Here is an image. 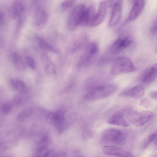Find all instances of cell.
I'll use <instances>...</instances> for the list:
<instances>
[{
  "instance_id": "83f0119b",
  "label": "cell",
  "mask_w": 157,
  "mask_h": 157,
  "mask_svg": "<svg viewBox=\"0 0 157 157\" xmlns=\"http://www.w3.org/2000/svg\"><path fill=\"white\" fill-rule=\"evenodd\" d=\"M12 108V105L9 103H6L2 105L1 107V111L4 114L8 113Z\"/></svg>"
},
{
  "instance_id": "f1b7e54d",
  "label": "cell",
  "mask_w": 157,
  "mask_h": 157,
  "mask_svg": "<svg viewBox=\"0 0 157 157\" xmlns=\"http://www.w3.org/2000/svg\"><path fill=\"white\" fill-rule=\"evenodd\" d=\"M26 62L28 65L32 69L36 67V64L34 59L31 57L28 56L26 57Z\"/></svg>"
},
{
  "instance_id": "e575fe53",
  "label": "cell",
  "mask_w": 157,
  "mask_h": 157,
  "mask_svg": "<svg viewBox=\"0 0 157 157\" xmlns=\"http://www.w3.org/2000/svg\"><path fill=\"white\" fill-rule=\"evenodd\" d=\"M135 0H129L130 3L131 4H132V5L133 4V3H134Z\"/></svg>"
},
{
  "instance_id": "484cf974",
  "label": "cell",
  "mask_w": 157,
  "mask_h": 157,
  "mask_svg": "<svg viewBox=\"0 0 157 157\" xmlns=\"http://www.w3.org/2000/svg\"><path fill=\"white\" fill-rule=\"evenodd\" d=\"M75 0H65L61 4V7L63 10H66L71 8Z\"/></svg>"
},
{
  "instance_id": "5b68a950",
  "label": "cell",
  "mask_w": 157,
  "mask_h": 157,
  "mask_svg": "<svg viewBox=\"0 0 157 157\" xmlns=\"http://www.w3.org/2000/svg\"><path fill=\"white\" fill-rule=\"evenodd\" d=\"M86 9L83 4H79L75 7L69 20L68 27L70 29L73 30L81 25Z\"/></svg>"
},
{
  "instance_id": "9a60e30c",
  "label": "cell",
  "mask_w": 157,
  "mask_h": 157,
  "mask_svg": "<svg viewBox=\"0 0 157 157\" xmlns=\"http://www.w3.org/2000/svg\"><path fill=\"white\" fill-rule=\"evenodd\" d=\"M41 60L45 71L49 75H54L56 73L55 66L48 56L45 53L42 54Z\"/></svg>"
},
{
  "instance_id": "277c9868",
  "label": "cell",
  "mask_w": 157,
  "mask_h": 157,
  "mask_svg": "<svg viewBox=\"0 0 157 157\" xmlns=\"http://www.w3.org/2000/svg\"><path fill=\"white\" fill-rule=\"evenodd\" d=\"M131 60L125 57H120L116 58L113 61L110 73L112 75L121 73L133 72L136 70Z\"/></svg>"
},
{
  "instance_id": "d4e9b609",
  "label": "cell",
  "mask_w": 157,
  "mask_h": 157,
  "mask_svg": "<svg viewBox=\"0 0 157 157\" xmlns=\"http://www.w3.org/2000/svg\"><path fill=\"white\" fill-rule=\"evenodd\" d=\"M85 40L86 39L85 38H81L78 39L73 45L72 50V52H75L81 48L82 46L85 43Z\"/></svg>"
},
{
  "instance_id": "ba28073f",
  "label": "cell",
  "mask_w": 157,
  "mask_h": 157,
  "mask_svg": "<svg viewBox=\"0 0 157 157\" xmlns=\"http://www.w3.org/2000/svg\"><path fill=\"white\" fill-rule=\"evenodd\" d=\"M123 4V0H117L113 7L111 16L109 22L110 27L116 25L119 22L121 16Z\"/></svg>"
},
{
  "instance_id": "30bf717a",
  "label": "cell",
  "mask_w": 157,
  "mask_h": 157,
  "mask_svg": "<svg viewBox=\"0 0 157 157\" xmlns=\"http://www.w3.org/2000/svg\"><path fill=\"white\" fill-rule=\"evenodd\" d=\"M147 0H135L126 21H133L136 19L142 13L145 6Z\"/></svg>"
},
{
  "instance_id": "d6a6232c",
  "label": "cell",
  "mask_w": 157,
  "mask_h": 157,
  "mask_svg": "<svg viewBox=\"0 0 157 157\" xmlns=\"http://www.w3.org/2000/svg\"><path fill=\"white\" fill-rule=\"evenodd\" d=\"M151 70H157V63L155 64L151 68Z\"/></svg>"
},
{
  "instance_id": "ffe728a7",
  "label": "cell",
  "mask_w": 157,
  "mask_h": 157,
  "mask_svg": "<svg viewBox=\"0 0 157 157\" xmlns=\"http://www.w3.org/2000/svg\"><path fill=\"white\" fill-rule=\"evenodd\" d=\"M37 43L39 47L43 49L55 53L58 52V50L51 44L42 38H38L37 39Z\"/></svg>"
},
{
  "instance_id": "7402d4cb",
  "label": "cell",
  "mask_w": 157,
  "mask_h": 157,
  "mask_svg": "<svg viewBox=\"0 0 157 157\" xmlns=\"http://www.w3.org/2000/svg\"><path fill=\"white\" fill-rule=\"evenodd\" d=\"M10 82L13 88L20 91H23L25 89L24 83L21 80L17 79L10 78Z\"/></svg>"
},
{
  "instance_id": "836d02e7",
  "label": "cell",
  "mask_w": 157,
  "mask_h": 157,
  "mask_svg": "<svg viewBox=\"0 0 157 157\" xmlns=\"http://www.w3.org/2000/svg\"><path fill=\"white\" fill-rule=\"evenodd\" d=\"M154 146L155 149H157V139L156 140L154 144Z\"/></svg>"
},
{
  "instance_id": "44dd1931",
  "label": "cell",
  "mask_w": 157,
  "mask_h": 157,
  "mask_svg": "<svg viewBox=\"0 0 157 157\" xmlns=\"http://www.w3.org/2000/svg\"><path fill=\"white\" fill-rule=\"evenodd\" d=\"M157 77V70H151L144 74L142 78V82L144 83H149L152 82Z\"/></svg>"
},
{
  "instance_id": "cb8c5ba5",
  "label": "cell",
  "mask_w": 157,
  "mask_h": 157,
  "mask_svg": "<svg viewBox=\"0 0 157 157\" xmlns=\"http://www.w3.org/2000/svg\"><path fill=\"white\" fill-rule=\"evenodd\" d=\"M139 105L144 108H148L152 106L153 103L151 100L149 98H144L140 100Z\"/></svg>"
},
{
  "instance_id": "5bb4252c",
  "label": "cell",
  "mask_w": 157,
  "mask_h": 157,
  "mask_svg": "<svg viewBox=\"0 0 157 157\" xmlns=\"http://www.w3.org/2000/svg\"><path fill=\"white\" fill-rule=\"evenodd\" d=\"M24 2L21 0H17L13 3L11 9V15L14 18H19L23 14L25 10Z\"/></svg>"
},
{
  "instance_id": "7a4b0ae2",
  "label": "cell",
  "mask_w": 157,
  "mask_h": 157,
  "mask_svg": "<svg viewBox=\"0 0 157 157\" xmlns=\"http://www.w3.org/2000/svg\"><path fill=\"white\" fill-rule=\"evenodd\" d=\"M99 52V47L95 42H91L86 46L78 62L79 67H84L92 65L96 59Z\"/></svg>"
},
{
  "instance_id": "1f68e13d",
  "label": "cell",
  "mask_w": 157,
  "mask_h": 157,
  "mask_svg": "<svg viewBox=\"0 0 157 157\" xmlns=\"http://www.w3.org/2000/svg\"><path fill=\"white\" fill-rule=\"evenodd\" d=\"M4 16L3 13H0V24L3 23L4 20Z\"/></svg>"
},
{
  "instance_id": "4dcf8cb0",
  "label": "cell",
  "mask_w": 157,
  "mask_h": 157,
  "mask_svg": "<svg viewBox=\"0 0 157 157\" xmlns=\"http://www.w3.org/2000/svg\"><path fill=\"white\" fill-rule=\"evenodd\" d=\"M150 96L153 98L157 99V92H153L151 93Z\"/></svg>"
},
{
  "instance_id": "f546056e",
  "label": "cell",
  "mask_w": 157,
  "mask_h": 157,
  "mask_svg": "<svg viewBox=\"0 0 157 157\" xmlns=\"http://www.w3.org/2000/svg\"><path fill=\"white\" fill-rule=\"evenodd\" d=\"M150 31L152 33H157V17L153 21L150 29Z\"/></svg>"
},
{
  "instance_id": "52a82bcc",
  "label": "cell",
  "mask_w": 157,
  "mask_h": 157,
  "mask_svg": "<svg viewBox=\"0 0 157 157\" xmlns=\"http://www.w3.org/2000/svg\"><path fill=\"white\" fill-rule=\"evenodd\" d=\"M125 135L120 130L115 128H110L103 133L102 139L105 142L119 144L124 140Z\"/></svg>"
},
{
  "instance_id": "4316f807",
  "label": "cell",
  "mask_w": 157,
  "mask_h": 157,
  "mask_svg": "<svg viewBox=\"0 0 157 157\" xmlns=\"http://www.w3.org/2000/svg\"><path fill=\"white\" fill-rule=\"evenodd\" d=\"M157 137V133H154L150 135L148 137L147 141L144 143V147H146L151 143L155 140Z\"/></svg>"
},
{
  "instance_id": "8992f818",
  "label": "cell",
  "mask_w": 157,
  "mask_h": 157,
  "mask_svg": "<svg viewBox=\"0 0 157 157\" xmlns=\"http://www.w3.org/2000/svg\"><path fill=\"white\" fill-rule=\"evenodd\" d=\"M132 42V38L129 35L120 36L112 44L110 49L111 54L116 55L120 53L130 46Z\"/></svg>"
},
{
  "instance_id": "ac0fdd59",
  "label": "cell",
  "mask_w": 157,
  "mask_h": 157,
  "mask_svg": "<svg viewBox=\"0 0 157 157\" xmlns=\"http://www.w3.org/2000/svg\"><path fill=\"white\" fill-rule=\"evenodd\" d=\"M13 63L15 67L21 71H24L26 69V65L22 57L17 52L13 53L12 55Z\"/></svg>"
},
{
  "instance_id": "8fae6325",
  "label": "cell",
  "mask_w": 157,
  "mask_h": 157,
  "mask_svg": "<svg viewBox=\"0 0 157 157\" xmlns=\"http://www.w3.org/2000/svg\"><path fill=\"white\" fill-rule=\"evenodd\" d=\"M102 151L104 154L108 155L123 157L135 156L132 153L116 146H104L102 148Z\"/></svg>"
},
{
  "instance_id": "6da1fadb",
  "label": "cell",
  "mask_w": 157,
  "mask_h": 157,
  "mask_svg": "<svg viewBox=\"0 0 157 157\" xmlns=\"http://www.w3.org/2000/svg\"><path fill=\"white\" fill-rule=\"evenodd\" d=\"M118 88V85L116 83L95 86L85 94L83 99L87 101H93L106 98L114 94Z\"/></svg>"
},
{
  "instance_id": "e0dca14e",
  "label": "cell",
  "mask_w": 157,
  "mask_h": 157,
  "mask_svg": "<svg viewBox=\"0 0 157 157\" xmlns=\"http://www.w3.org/2000/svg\"><path fill=\"white\" fill-rule=\"evenodd\" d=\"M95 13L94 6L93 5L90 6L86 9L80 25L90 26Z\"/></svg>"
},
{
  "instance_id": "2e32d148",
  "label": "cell",
  "mask_w": 157,
  "mask_h": 157,
  "mask_svg": "<svg viewBox=\"0 0 157 157\" xmlns=\"http://www.w3.org/2000/svg\"><path fill=\"white\" fill-rule=\"evenodd\" d=\"M51 118L54 124L60 130H63L65 126V115L62 111L52 113Z\"/></svg>"
},
{
  "instance_id": "603a6c76",
  "label": "cell",
  "mask_w": 157,
  "mask_h": 157,
  "mask_svg": "<svg viewBox=\"0 0 157 157\" xmlns=\"http://www.w3.org/2000/svg\"><path fill=\"white\" fill-rule=\"evenodd\" d=\"M32 113V109L28 108L20 113L17 116V119L20 121H23L29 117Z\"/></svg>"
},
{
  "instance_id": "d6986e66",
  "label": "cell",
  "mask_w": 157,
  "mask_h": 157,
  "mask_svg": "<svg viewBox=\"0 0 157 157\" xmlns=\"http://www.w3.org/2000/svg\"><path fill=\"white\" fill-rule=\"evenodd\" d=\"M47 15L46 13L43 10H40L37 13L36 16V24L39 28L44 27L47 20Z\"/></svg>"
},
{
  "instance_id": "3957f363",
  "label": "cell",
  "mask_w": 157,
  "mask_h": 157,
  "mask_svg": "<svg viewBox=\"0 0 157 157\" xmlns=\"http://www.w3.org/2000/svg\"><path fill=\"white\" fill-rule=\"evenodd\" d=\"M125 115L128 119L135 125L142 126L152 119L154 113L149 111H138L136 110H125Z\"/></svg>"
},
{
  "instance_id": "7c38bea8",
  "label": "cell",
  "mask_w": 157,
  "mask_h": 157,
  "mask_svg": "<svg viewBox=\"0 0 157 157\" xmlns=\"http://www.w3.org/2000/svg\"><path fill=\"white\" fill-rule=\"evenodd\" d=\"M106 121L110 124L124 127L129 126L131 123L126 117L124 111L109 117Z\"/></svg>"
},
{
  "instance_id": "9c48e42d",
  "label": "cell",
  "mask_w": 157,
  "mask_h": 157,
  "mask_svg": "<svg viewBox=\"0 0 157 157\" xmlns=\"http://www.w3.org/2000/svg\"><path fill=\"white\" fill-rule=\"evenodd\" d=\"M106 12V2L104 1L101 2L99 4L98 11L95 13L90 26L95 27L101 24L105 18Z\"/></svg>"
},
{
  "instance_id": "4fadbf2b",
  "label": "cell",
  "mask_w": 157,
  "mask_h": 157,
  "mask_svg": "<svg viewBox=\"0 0 157 157\" xmlns=\"http://www.w3.org/2000/svg\"><path fill=\"white\" fill-rule=\"evenodd\" d=\"M145 89L141 85H137L121 92L119 96L125 97H132L136 99H140L144 96Z\"/></svg>"
}]
</instances>
